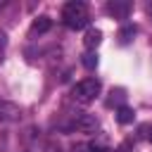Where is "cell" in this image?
Instances as JSON below:
<instances>
[{"instance_id":"6da1fadb","label":"cell","mask_w":152,"mask_h":152,"mask_svg":"<svg viewBox=\"0 0 152 152\" xmlns=\"http://www.w3.org/2000/svg\"><path fill=\"white\" fill-rule=\"evenodd\" d=\"M62 19H64V24L71 31H78V28L88 26V5L86 2H78V0L66 2L62 7Z\"/></svg>"},{"instance_id":"7a4b0ae2","label":"cell","mask_w":152,"mask_h":152,"mask_svg":"<svg viewBox=\"0 0 152 152\" xmlns=\"http://www.w3.org/2000/svg\"><path fill=\"white\" fill-rule=\"evenodd\" d=\"M100 90H102V86H100L97 78H83L71 88V97L76 102H81V104H90V102L97 100Z\"/></svg>"},{"instance_id":"3957f363","label":"cell","mask_w":152,"mask_h":152,"mask_svg":"<svg viewBox=\"0 0 152 152\" xmlns=\"http://www.w3.org/2000/svg\"><path fill=\"white\" fill-rule=\"evenodd\" d=\"M71 128L81 131V133H95L100 128V121L93 116V114H78L74 121H71Z\"/></svg>"},{"instance_id":"277c9868","label":"cell","mask_w":152,"mask_h":152,"mask_svg":"<svg viewBox=\"0 0 152 152\" xmlns=\"http://www.w3.org/2000/svg\"><path fill=\"white\" fill-rule=\"evenodd\" d=\"M21 119V107L7 100H0V124H10V121H19Z\"/></svg>"},{"instance_id":"5b68a950","label":"cell","mask_w":152,"mask_h":152,"mask_svg":"<svg viewBox=\"0 0 152 152\" xmlns=\"http://www.w3.org/2000/svg\"><path fill=\"white\" fill-rule=\"evenodd\" d=\"M107 12H109L114 19H128V14H131V2H126V0H112V2H107Z\"/></svg>"},{"instance_id":"8992f818","label":"cell","mask_w":152,"mask_h":152,"mask_svg":"<svg viewBox=\"0 0 152 152\" xmlns=\"http://www.w3.org/2000/svg\"><path fill=\"white\" fill-rule=\"evenodd\" d=\"M100 43H102V31H100V28H88V31H86V38H83V45L93 52Z\"/></svg>"},{"instance_id":"52a82bcc","label":"cell","mask_w":152,"mask_h":152,"mask_svg":"<svg viewBox=\"0 0 152 152\" xmlns=\"http://www.w3.org/2000/svg\"><path fill=\"white\" fill-rule=\"evenodd\" d=\"M50 26H52V19L43 14V17H38V19H36V21L31 24V36H36V33L40 36V33H45V31H50Z\"/></svg>"},{"instance_id":"ba28073f","label":"cell","mask_w":152,"mask_h":152,"mask_svg":"<svg viewBox=\"0 0 152 152\" xmlns=\"http://www.w3.org/2000/svg\"><path fill=\"white\" fill-rule=\"evenodd\" d=\"M133 119H135V112L131 109V107H126V104H121L119 109H116V121L119 124H133Z\"/></svg>"},{"instance_id":"9c48e42d","label":"cell","mask_w":152,"mask_h":152,"mask_svg":"<svg viewBox=\"0 0 152 152\" xmlns=\"http://www.w3.org/2000/svg\"><path fill=\"white\" fill-rule=\"evenodd\" d=\"M133 36H135V26H124V28L119 31V43H121V45H128V43L133 40Z\"/></svg>"},{"instance_id":"30bf717a","label":"cell","mask_w":152,"mask_h":152,"mask_svg":"<svg viewBox=\"0 0 152 152\" xmlns=\"http://www.w3.org/2000/svg\"><path fill=\"white\" fill-rule=\"evenodd\" d=\"M81 62H83L86 69H95V66H97V55H95V52H86V55L81 57Z\"/></svg>"},{"instance_id":"8fae6325","label":"cell","mask_w":152,"mask_h":152,"mask_svg":"<svg viewBox=\"0 0 152 152\" xmlns=\"http://www.w3.org/2000/svg\"><path fill=\"white\" fill-rule=\"evenodd\" d=\"M88 150H90V152H109V147H104V145H95V142H90Z\"/></svg>"},{"instance_id":"7c38bea8","label":"cell","mask_w":152,"mask_h":152,"mask_svg":"<svg viewBox=\"0 0 152 152\" xmlns=\"http://www.w3.org/2000/svg\"><path fill=\"white\" fill-rule=\"evenodd\" d=\"M114 100L121 102V100H124V90H112V102H114Z\"/></svg>"},{"instance_id":"4fadbf2b","label":"cell","mask_w":152,"mask_h":152,"mask_svg":"<svg viewBox=\"0 0 152 152\" xmlns=\"http://www.w3.org/2000/svg\"><path fill=\"white\" fill-rule=\"evenodd\" d=\"M140 131H142V133H145V138H147V140L152 142V126H142Z\"/></svg>"},{"instance_id":"5bb4252c","label":"cell","mask_w":152,"mask_h":152,"mask_svg":"<svg viewBox=\"0 0 152 152\" xmlns=\"http://www.w3.org/2000/svg\"><path fill=\"white\" fill-rule=\"evenodd\" d=\"M119 152H131V145H128V142H126V145H121V150H119Z\"/></svg>"},{"instance_id":"9a60e30c","label":"cell","mask_w":152,"mask_h":152,"mask_svg":"<svg viewBox=\"0 0 152 152\" xmlns=\"http://www.w3.org/2000/svg\"><path fill=\"white\" fill-rule=\"evenodd\" d=\"M147 14H150V17H152V2H150V5H147Z\"/></svg>"}]
</instances>
